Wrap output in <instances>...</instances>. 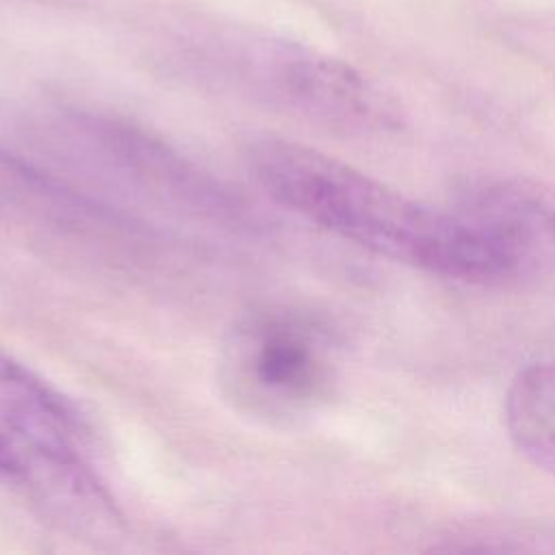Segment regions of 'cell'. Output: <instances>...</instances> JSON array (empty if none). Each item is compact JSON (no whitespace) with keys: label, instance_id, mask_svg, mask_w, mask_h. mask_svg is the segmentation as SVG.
Listing matches in <instances>:
<instances>
[{"label":"cell","instance_id":"obj_1","mask_svg":"<svg viewBox=\"0 0 555 555\" xmlns=\"http://www.w3.org/2000/svg\"><path fill=\"white\" fill-rule=\"evenodd\" d=\"M245 163L275 204L362 249L449 280L503 284L490 249L453 210L288 139L249 143Z\"/></svg>","mask_w":555,"mask_h":555},{"label":"cell","instance_id":"obj_2","mask_svg":"<svg viewBox=\"0 0 555 555\" xmlns=\"http://www.w3.org/2000/svg\"><path fill=\"white\" fill-rule=\"evenodd\" d=\"M87 434L61 390L0 351V486L76 529L113 520V496L91 464Z\"/></svg>","mask_w":555,"mask_h":555},{"label":"cell","instance_id":"obj_3","mask_svg":"<svg viewBox=\"0 0 555 555\" xmlns=\"http://www.w3.org/2000/svg\"><path fill=\"white\" fill-rule=\"evenodd\" d=\"M330 340L308 317L256 310L228 332L219 379L238 410L264 421H288L310 410L330 384Z\"/></svg>","mask_w":555,"mask_h":555},{"label":"cell","instance_id":"obj_4","mask_svg":"<svg viewBox=\"0 0 555 555\" xmlns=\"http://www.w3.org/2000/svg\"><path fill=\"white\" fill-rule=\"evenodd\" d=\"M243 69L273 102L319 126L384 137L403 126L399 104L349 63L286 39L247 43Z\"/></svg>","mask_w":555,"mask_h":555},{"label":"cell","instance_id":"obj_5","mask_svg":"<svg viewBox=\"0 0 555 555\" xmlns=\"http://www.w3.org/2000/svg\"><path fill=\"white\" fill-rule=\"evenodd\" d=\"M490 249L503 284L555 278V186L529 178H486L451 208Z\"/></svg>","mask_w":555,"mask_h":555},{"label":"cell","instance_id":"obj_6","mask_svg":"<svg viewBox=\"0 0 555 555\" xmlns=\"http://www.w3.org/2000/svg\"><path fill=\"white\" fill-rule=\"evenodd\" d=\"M503 414L516 451L555 477V360L533 362L514 375Z\"/></svg>","mask_w":555,"mask_h":555}]
</instances>
